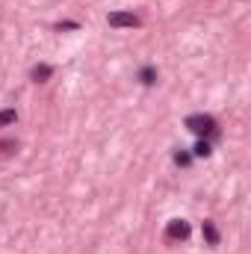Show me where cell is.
Listing matches in <instances>:
<instances>
[{
	"label": "cell",
	"mask_w": 251,
	"mask_h": 254,
	"mask_svg": "<svg viewBox=\"0 0 251 254\" xmlns=\"http://www.w3.org/2000/svg\"><path fill=\"white\" fill-rule=\"evenodd\" d=\"M12 151H18V142L15 139H3L0 142V154H12Z\"/></svg>",
	"instance_id": "30bf717a"
},
{
	"label": "cell",
	"mask_w": 251,
	"mask_h": 254,
	"mask_svg": "<svg viewBox=\"0 0 251 254\" xmlns=\"http://www.w3.org/2000/svg\"><path fill=\"white\" fill-rule=\"evenodd\" d=\"M15 119H18V113H15V110H0V127L15 125Z\"/></svg>",
	"instance_id": "52a82bcc"
},
{
	"label": "cell",
	"mask_w": 251,
	"mask_h": 254,
	"mask_svg": "<svg viewBox=\"0 0 251 254\" xmlns=\"http://www.w3.org/2000/svg\"><path fill=\"white\" fill-rule=\"evenodd\" d=\"M189 234H192V228H189V222H184V219H172L166 225V243H187Z\"/></svg>",
	"instance_id": "7a4b0ae2"
},
{
	"label": "cell",
	"mask_w": 251,
	"mask_h": 254,
	"mask_svg": "<svg viewBox=\"0 0 251 254\" xmlns=\"http://www.w3.org/2000/svg\"><path fill=\"white\" fill-rule=\"evenodd\" d=\"M139 80H142V83H145V86H151V83H154V80H157V71H154V68H151V65H148V68H142V71H139Z\"/></svg>",
	"instance_id": "9c48e42d"
},
{
	"label": "cell",
	"mask_w": 251,
	"mask_h": 254,
	"mask_svg": "<svg viewBox=\"0 0 251 254\" xmlns=\"http://www.w3.org/2000/svg\"><path fill=\"white\" fill-rule=\"evenodd\" d=\"M187 130H192L195 136L201 139H219V125L213 116H204V113H195L187 119Z\"/></svg>",
	"instance_id": "6da1fadb"
},
{
	"label": "cell",
	"mask_w": 251,
	"mask_h": 254,
	"mask_svg": "<svg viewBox=\"0 0 251 254\" xmlns=\"http://www.w3.org/2000/svg\"><path fill=\"white\" fill-rule=\"evenodd\" d=\"M107 21L116 30H122V27H139V15H133V12H110Z\"/></svg>",
	"instance_id": "3957f363"
},
{
	"label": "cell",
	"mask_w": 251,
	"mask_h": 254,
	"mask_svg": "<svg viewBox=\"0 0 251 254\" xmlns=\"http://www.w3.org/2000/svg\"><path fill=\"white\" fill-rule=\"evenodd\" d=\"M57 30H77V24L74 21H65V24H57Z\"/></svg>",
	"instance_id": "8fae6325"
},
{
	"label": "cell",
	"mask_w": 251,
	"mask_h": 254,
	"mask_svg": "<svg viewBox=\"0 0 251 254\" xmlns=\"http://www.w3.org/2000/svg\"><path fill=\"white\" fill-rule=\"evenodd\" d=\"M201 234H204L207 246H219V231H216L213 222H204V225H201Z\"/></svg>",
	"instance_id": "277c9868"
},
{
	"label": "cell",
	"mask_w": 251,
	"mask_h": 254,
	"mask_svg": "<svg viewBox=\"0 0 251 254\" xmlns=\"http://www.w3.org/2000/svg\"><path fill=\"white\" fill-rule=\"evenodd\" d=\"M175 163H178V166H189V163H192V154H189L187 148H178V151H175Z\"/></svg>",
	"instance_id": "ba28073f"
},
{
	"label": "cell",
	"mask_w": 251,
	"mask_h": 254,
	"mask_svg": "<svg viewBox=\"0 0 251 254\" xmlns=\"http://www.w3.org/2000/svg\"><path fill=\"white\" fill-rule=\"evenodd\" d=\"M51 74H54V68H51V65H45V63L33 68V80H36V83H45V80H48Z\"/></svg>",
	"instance_id": "5b68a950"
},
{
	"label": "cell",
	"mask_w": 251,
	"mask_h": 254,
	"mask_svg": "<svg viewBox=\"0 0 251 254\" xmlns=\"http://www.w3.org/2000/svg\"><path fill=\"white\" fill-rule=\"evenodd\" d=\"M210 151H213V145H210V139H198V145H195V157H210Z\"/></svg>",
	"instance_id": "8992f818"
}]
</instances>
